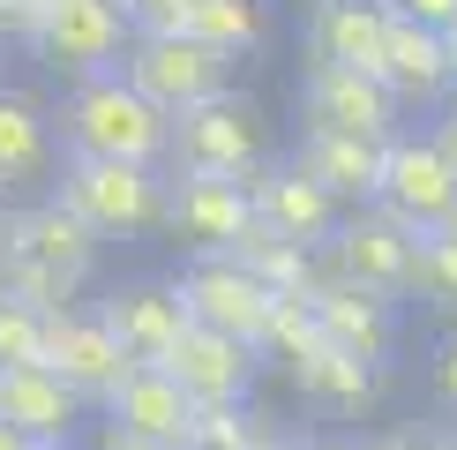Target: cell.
<instances>
[{"instance_id": "cell-2", "label": "cell", "mask_w": 457, "mask_h": 450, "mask_svg": "<svg viewBox=\"0 0 457 450\" xmlns=\"http://www.w3.org/2000/svg\"><path fill=\"white\" fill-rule=\"evenodd\" d=\"M165 188H173V180L150 173V165L68 158L53 196H61V203H68V211L83 218L98 240H128V233H150V225H165Z\"/></svg>"}, {"instance_id": "cell-40", "label": "cell", "mask_w": 457, "mask_h": 450, "mask_svg": "<svg viewBox=\"0 0 457 450\" xmlns=\"http://www.w3.org/2000/svg\"><path fill=\"white\" fill-rule=\"evenodd\" d=\"M443 436H450V450H457V421H450V428H443Z\"/></svg>"}, {"instance_id": "cell-14", "label": "cell", "mask_w": 457, "mask_h": 450, "mask_svg": "<svg viewBox=\"0 0 457 450\" xmlns=\"http://www.w3.org/2000/svg\"><path fill=\"white\" fill-rule=\"evenodd\" d=\"M165 375L187 390V405H195V412L247 405V390H255V375H262V353L240 346V338H218V330H195V323H187V338L165 353Z\"/></svg>"}, {"instance_id": "cell-9", "label": "cell", "mask_w": 457, "mask_h": 450, "mask_svg": "<svg viewBox=\"0 0 457 450\" xmlns=\"http://www.w3.org/2000/svg\"><path fill=\"white\" fill-rule=\"evenodd\" d=\"M165 233L180 240L187 255H233L247 233H255V203H247V180H203V173H173L165 188Z\"/></svg>"}, {"instance_id": "cell-20", "label": "cell", "mask_w": 457, "mask_h": 450, "mask_svg": "<svg viewBox=\"0 0 457 450\" xmlns=\"http://www.w3.org/2000/svg\"><path fill=\"white\" fill-rule=\"evenodd\" d=\"M383 150H390V143H360V136H322V128H300L293 165L322 188V196H337V203H353V211H368L375 188H383Z\"/></svg>"}, {"instance_id": "cell-5", "label": "cell", "mask_w": 457, "mask_h": 450, "mask_svg": "<svg viewBox=\"0 0 457 450\" xmlns=\"http://www.w3.org/2000/svg\"><path fill=\"white\" fill-rule=\"evenodd\" d=\"M375 211H390L405 233H420V240H435V233L457 225V165L435 150V136H390Z\"/></svg>"}, {"instance_id": "cell-1", "label": "cell", "mask_w": 457, "mask_h": 450, "mask_svg": "<svg viewBox=\"0 0 457 450\" xmlns=\"http://www.w3.org/2000/svg\"><path fill=\"white\" fill-rule=\"evenodd\" d=\"M61 143L68 158H105V165H173V121L128 83L120 68L90 75V83L68 90L61 105Z\"/></svg>"}, {"instance_id": "cell-25", "label": "cell", "mask_w": 457, "mask_h": 450, "mask_svg": "<svg viewBox=\"0 0 457 450\" xmlns=\"http://www.w3.org/2000/svg\"><path fill=\"white\" fill-rule=\"evenodd\" d=\"M270 443H278V428L262 412H247V405L195 412V436H187V450H270Z\"/></svg>"}, {"instance_id": "cell-3", "label": "cell", "mask_w": 457, "mask_h": 450, "mask_svg": "<svg viewBox=\"0 0 457 450\" xmlns=\"http://www.w3.org/2000/svg\"><path fill=\"white\" fill-rule=\"evenodd\" d=\"M120 75L165 112V121L233 98V61L211 53V46H195L187 30H173V38H136V46H128V61H120Z\"/></svg>"}, {"instance_id": "cell-19", "label": "cell", "mask_w": 457, "mask_h": 450, "mask_svg": "<svg viewBox=\"0 0 457 450\" xmlns=\"http://www.w3.org/2000/svg\"><path fill=\"white\" fill-rule=\"evenodd\" d=\"M105 428L143 436V443H165V450H187V436H195V405H187V390L165 368H136L120 390H112Z\"/></svg>"}, {"instance_id": "cell-35", "label": "cell", "mask_w": 457, "mask_h": 450, "mask_svg": "<svg viewBox=\"0 0 457 450\" xmlns=\"http://www.w3.org/2000/svg\"><path fill=\"white\" fill-rule=\"evenodd\" d=\"M98 450H165V443H143V436H120V428H105Z\"/></svg>"}, {"instance_id": "cell-32", "label": "cell", "mask_w": 457, "mask_h": 450, "mask_svg": "<svg viewBox=\"0 0 457 450\" xmlns=\"http://www.w3.org/2000/svg\"><path fill=\"white\" fill-rule=\"evenodd\" d=\"M435 398L457 412V338H443V353H435Z\"/></svg>"}, {"instance_id": "cell-31", "label": "cell", "mask_w": 457, "mask_h": 450, "mask_svg": "<svg viewBox=\"0 0 457 450\" xmlns=\"http://www.w3.org/2000/svg\"><path fill=\"white\" fill-rule=\"evenodd\" d=\"M390 15H405V23H420V30H450L457 0H390Z\"/></svg>"}, {"instance_id": "cell-41", "label": "cell", "mask_w": 457, "mask_h": 450, "mask_svg": "<svg viewBox=\"0 0 457 450\" xmlns=\"http://www.w3.org/2000/svg\"><path fill=\"white\" fill-rule=\"evenodd\" d=\"M0 68H8V38H0Z\"/></svg>"}, {"instance_id": "cell-10", "label": "cell", "mask_w": 457, "mask_h": 450, "mask_svg": "<svg viewBox=\"0 0 457 450\" xmlns=\"http://www.w3.org/2000/svg\"><path fill=\"white\" fill-rule=\"evenodd\" d=\"M300 112H308V128L322 136H360V143H390L405 136L397 128V105L383 75H353V68H308L300 75Z\"/></svg>"}, {"instance_id": "cell-34", "label": "cell", "mask_w": 457, "mask_h": 450, "mask_svg": "<svg viewBox=\"0 0 457 450\" xmlns=\"http://www.w3.org/2000/svg\"><path fill=\"white\" fill-rule=\"evenodd\" d=\"M428 136H435V150H443V158L457 165V98L443 105V121H435V128H428Z\"/></svg>"}, {"instance_id": "cell-16", "label": "cell", "mask_w": 457, "mask_h": 450, "mask_svg": "<svg viewBox=\"0 0 457 450\" xmlns=\"http://www.w3.org/2000/svg\"><path fill=\"white\" fill-rule=\"evenodd\" d=\"M83 398L53 368H0V428H15L30 450H75Z\"/></svg>"}, {"instance_id": "cell-17", "label": "cell", "mask_w": 457, "mask_h": 450, "mask_svg": "<svg viewBox=\"0 0 457 450\" xmlns=\"http://www.w3.org/2000/svg\"><path fill=\"white\" fill-rule=\"evenodd\" d=\"M308 308H315L322 338H330L337 353H353V361L383 368L390 353H397V300L360 293V286H345V278H330V271H322V286L308 293Z\"/></svg>"}, {"instance_id": "cell-36", "label": "cell", "mask_w": 457, "mask_h": 450, "mask_svg": "<svg viewBox=\"0 0 457 450\" xmlns=\"http://www.w3.org/2000/svg\"><path fill=\"white\" fill-rule=\"evenodd\" d=\"M308 450H383V443H308Z\"/></svg>"}, {"instance_id": "cell-33", "label": "cell", "mask_w": 457, "mask_h": 450, "mask_svg": "<svg viewBox=\"0 0 457 450\" xmlns=\"http://www.w3.org/2000/svg\"><path fill=\"white\" fill-rule=\"evenodd\" d=\"M383 450H450V436L443 428H390Z\"/></svg>"}, {"instance_id": "cell-13", "label": "cell", "mask_w": 457, "mask_h": 450, "mask_svg": "<svg viewBox=\"0 0 457 450\" xmlns=\"http://www.w3.org/2000/svg\"><path fill=\"white\" fill-rule=\"evenodd\" d=\"M390 30H397L390 0H315V8H308V68L383 75Z\"/></svg>"}, {"instance_id": "cell-23", "label": "cell", "mask_w": 457, "mask_h": 450, "mask_svg": "<svg viewBox=\"0 0 457 450\" xmlns=\"http://www.w3.org/2000/svg\"><path fill=\"white\" fill-rule=\"evenodd\" d=\"M53 165V121L37 112L23 90L0 83V188H23Z\"/></svg>"}, {"instance_id": "cell-12", "label": "cell", "mask_w": 457, "mask_h": 450, "mask_svg": "<svg viewBox=\"0 0 457 450\" xmlns=\"http://www.w3.org/2000/svg\"><path fill=\"white\" fill-rule=\"evenodd\" d=\"M247 203H255V225H270L278 240H300V248H330L337 225H345V203L322 196L293 158L255 165V173H247Z\"/></svg>"}, {"instance_id": "cell-30", "label": "cell", "mask_w": 457, "mask_h": 450, "mask_svg": "<svg viewBox=\"0 0 457 450\" xmlns=\"http://www.w3.org/2000/svg\"><path fill=\"white\" fill-rule=\"evenodd\" d=\"M46 8L53 0H0V38H8V46H30L37 23H46Z\"/></svg>"}, {"instance_id": "cell-4", "label": "cell", "mask_w": 457, "mask_h": 450, "mask_svg": "<svg viewBox=\"0 0 457 450\" xmlns=\"http://www.w3.org/2000/svg\"><path fill=\"white\" fill-rule=\"evenodd\" d=\"M128 46H136V23H128L120 0H53L37 38H30L37 61H46L53 75H75V83L112 75L128 61Z\"/></svg>"}, {"instance_id": "cell-39", "label": "cell", "mask_w": 457, "mask_h": 450, "mask_svg": "<svg viewBox=\"0 0 457 450\" xmlns=\"http://www.w3.org/2000/svg\"><path fill=\"white\" fill-rule=\"evenodd\" d=\"M270 450H308V443H285V436H278V443H270Z\"/></svg>"}, {"instance_id": "cell-21", "label": "cell", "mask_w": 457, "mask_h": 450, "mask_svg": "<svg viewBox=\"0 0 457 450\" xmlns=\"http://www.w3.org/2000/svg\"><path fill=\"white\" fill-rule=\"evenodd\" d=\"M383 83H390V98H397V105H443L450 90H457L450 38H443V30H420V23H405V15H397V30H390V61H383Z\"/></svg>"}, {"instance_id": "cell-29", "label": "cell", "mask_w": 457, "mask_h": 450, "mask_svg": "<svg viewBox=\"0 0 457 450\" xmlns=\"http://www.w3.org/2000/svg\"><path fill=\"white\" fill-rule=\"evenodd\" d=\"M128 23H136V38H173L187 30V15H195V0H120Z\"/></svg>"}, {"instance_id": "cell-18", "label": "cell", "mask_w": 457, "mask_h": 450, "mask_svg": "<svg viewBox=\"0 0 457 450\" xmlns=\"http://www.w3.org/2000/svg\"><path fill=\"white\" fill-rule=\"evenodd\" d=\"M98 315H105V330L120 338V353L136 368H165V353L187 338V308H180V286H120V293H105L98 300Z\"/></svg>"}, {"instance_id": "cell-24", "label": "cell", "mask_w": 457, "mask_h": 450, "mask_svg": "<svg viewBox=\"0 0 457 450\" xmlns=\"http://www.w3.org/2000/svg\"><path fill=\"white\" fill-rule=\"evenodd\" d=\"M187 38L225 53V61H240V53H255L262 38H270V8H262V0H195Z\"/></svg>"}, {"instance_id": "cell-15", "label": "cell", "mask_w": 457, "mask_h": 450, "mask_svg": "<svg viewBox=\"0 0 457 450\" xmlns=\"http://www.w3.org/2000/svg\"><path fill=\"white\" fill-rule=\"evenodd\" d=\"M98 248H105V240L90 233V225L75 218L61 196H46V203H30V211H15L8 240H0V255L37 262V271L68 278V286H90V271H98Z\"/></svg>"}, {"instance_id": "cell-42", "label": "cell", "mask_w": 457, "mask_h": 450, "mask_svg": "<svg viewBox=\"0 0 457 450\" xmlns=\"http://www.w3.org/2000/svg\"><path fill=\"white\" fill-rule=\"evenodd\" d=\"M450 233H457V225H450Z\"/></svg>"}, {"instance_id": "cell-8", "label": "cell", "mask_w": 457, "mask_h": 450, "mask_svg": "<svg viewBox=\"0 0 457 450\" xmlns=\"http://www.w3.org/2000/svg\"><path fill=\"white\" fill-rule=\"evenodd\" d=\"M180 308L195 330H218V338H240V346L262 353V330H270V308L278 293L262 286L255 271H240L233 255H203L180 271Z\"/></svg>"}, {"instance_id": "cell-38", "label": "cell", "mask_w": 457, "mask_h": 450, "mask_svg": "<svg viewBox=\"0 0 457 450\" xmlns=\"http://www.w3.org/2000/svg\"><path fill=\"white\" fill-rule=\"evenodd\" d=\"M0 450H30L23 436H15V428H0Z\"/></svg>"}, {"instance_id": "cell-11", "label": "cell", "mask_w": 457, "mask_h": 450, "mask_svg": "<svg viewBox=\"0 0 457 450\" xmlns=\"http://www.w3.org/2000/svg\"><path fill=\"white\" fill-rule=\"evenodd\" d=\"M46 368L61 375L83 405H112V390L136 375V361L120 353V338L105 330L98 308H68V315L46 323Z\"/></svg>"}, {"instance_id": "cell-22", "label": "cell", "mask_w": 457, "mask_h": 450, "mask_svg": "<svg viewBox=\"0 0 457 450\" xmlns=\"http://www.w3.org/2000/svg\"><path fill=\"white\" fill-rule=\"evenodd\" d=\"M293 390L308 405H322V412H368L375 390H383V368H368V361H353V353L322 346V353H308V361L293 368Z\"/></svg>"}, {"instance_id": "cell-27", "label": "cell", "mask_w": 457, "mask_h": 450, "mask_svg": "<svg viewBox=\"0 0 457 450\" xmlns=\"http://www.w3.org/2000/svg\"><path fill=\"white\" fill-rule=\"evenodd\" d=\"M46 323L53 315L0 293V368H46Z\"/></svg>"}, {"instance_id": "cell-26", "label": "cell", "mask_w": 457, "mask_h": 450, "mask_svg": "<svg viewBox=\"0 0 457 450\" xmlns=\"http://www.w3.org/2000/svg\"><path fill=\"white\" fill-rule=\"evenodd\" d=\"M322 346H330V338H322V323H315V308H308V300H278V308H270L262 353H270V361H285V375L308 361V353H322Z\"/></svg>"}, {"instance_id": "cell-37", "label": "cell", "mask_w": 457, "mask_h": 450, "mask_svg": "<svg viewBox=\"0 0 457 450\" xmlns=\"http://www.w3.org/2000/svg\"><path fill=\"white\" fill-rule=\"evenodd\" d=\"M8 225H15V211H8V188H0V240H8Z\"/></svg>"}, {"instance_id": "cell-28", "label": "cell", "mask_w": 457, "mask_h": 450, "mask_svg": "<svg viewBox=\"0 0 457 450\" xmlns=\"http://www.w3.org/2000/svg\"><path fill=\"white\" fill-rule=\"evenodd\" d=\"M412 293H420L428 308L457 315V233H435V240H420V271H412Z\"/></svg>"}, {"instance_id": "cell-7", "label": "cell", "mask_w": 457, "mask_h": 450, "mask_svg": "<svg viewBox=\"0 0 457 450\" xmlns=\"http://www.w3.org/2000/svg\"><path fill=\"white\" fill-rule=\"evenodd\" d=\"M262 112L247 98H218L203 112H180L173 121V173H203V180H247L262 165Z\"/></svg>"}, {"instance_id": "cell-6", "label": "cell", "mask_w": 457, "mask_h": 450, "mask_svg": "<svg viewBox=\"0 0 457 450\" xmlns=\"http://www.w3.org/2000/svg\"><path fill=\"white\" fill-rule=\"evenodd\" d=\"M322 271L345 278L360 293H383V300H405L412 293V271H420V233H405L390 211H353L337 225V240L322 248Z\"/></svg>"}]
</instances>
